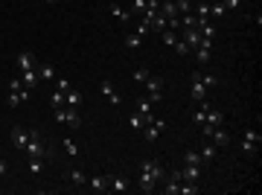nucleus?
Wrapping results in <instances>:
<instances>
[{
	"mask_svg": "<svg viewBox=\"0 0 262 195\" xmlns=\"http://www.w3.org/2000/svg\"><path fill=\"white\" fill-rule=\"evenodd\" d=\"M79 105H82V93L70 88V91L64 93V108H79Z\"/></svg>",
	"mask_w": 262,
	"mask_h": 195,
	"instance_id": "5701e85b",
	"label": "nucleus"
},
{
	"mask_svg": "<svg viewBox=\"0 0 262 195\" xmlns=\"http://www.w3.org/2000/svg\"><path fill=\"white\" fill-rule=\"evenodd\" d=\"M24 151L29 158H41V161H44V158H53V154H50V146L41 140V134H38L35 128H29V143H26Z\"/></svg>",
	"mask_w": 262,
	"mask_h": 195,
	"instance_id": "f03ea898",
	"label": "nucleus"
},
{
	"mask_svg": "<svg viewBox=\"0 0 262 195\" xmlns=\"http://www.w3.org/2000/svg\"><path fill=\"white\" fill-rule=\"evenodd\" d=\"M53 116L56 123L70 128H82V116H79V108H53Z\"/></svg>",
	"mask_w": 262,
	"mask_h": 195,
	"instance_id": "7ed1b4c3",
	"label": "nucleus"
},
{
	"mask_svg": "<svg viewBox=\"0 0 262 195\" xmlns=\"http://www.w3.org/2000/svg\"><path fill=\"white\" fill-rule=\"evenodd\" d=\"M50 102H53V108H64V93L56 91L53 96H50Z\"/></svg>",
	"mask_w": 262,
	"mask_h": 195,
	"instance_id": "a19ab883",
	"label": "nucleus"
},
{
	"mask_svg": "<svg viewBox=\"0 0 262 195\" xmlns=\"http://www.w3.org/2000/svg\"><path fill=\"white\" fill-rule=\"evenodd\" d=\"M152 108H155V102H152L149 96H137V114L143 116V120L152 116Z\"/></svg>",
	"mask_w": 262,
	"mask_h": 195,
	"instance_id": "aec40b11",
	"label": "nucleus"
},
{
	"mask_svg": "<svg viewBox=\"0 0 262 195\" xmlns=\"http://www.w3.org/2000/svg\"><path fill=\"white\" fill-rule=\"evenodd\" d=\"M59 3H61V0H59Z\"/></svg>",
	"mask_w": 262,
	"mask_h": 195,
	"instance_id": "8fccbe9b",
	"label": "nucleus"
},
{
	"mask_svg": "<svg viewBox=\"0 0 262 195\" xmlns=\"http://www.w3.org/2000/svg\"><path fill=\"white\" fill-rule=\"evenodd\" d=\"M163 128H166L163 116H155V114H152L149 120H146V126H143V137L149 140V143H155V140L163 134Z\"/></svg>",
	"mask_w": 262,
	"mask_h": 195,
	"instance_id": "39448f33",
	"label": "nucleus"
},
{
	"mask_svg": "<svg viewBox=\"0 0 262 195\" xmlns=\"http://www.w3.org/2000/svg\"><path fill=\"white\" fill-rule=\"evenodd\" d=\"M111 15H114L119 23H128L131 21V9H122V6H117V3H111Z\"/></svg>",
	"mask_w": 262,
	"mask_h": 195,
	"instance_id": "393cba45",
	"label": "nucleus"
},
{
	"mask_svg": "<svg viewBox=\"0 0 262 195\" xmlns=\"http://www.w3.org/2000/svg\"><path fill=\"white\" fill-rule=\"evenodd\" d=\"M26 99H29V93H26L24 82L12 79V82H9V96H6V105H9V108H18V105L26 102Z\"/></svg>",
	"mask_w": 262,
	"mask_h": 195,
	"instance_id": "20e7f679",
	"label": "nucleus"
},
{
	"mask_svg": "<svg viewBox=\"0 0 262 195\" xmlns=\"http://www.w3.org/2000/svg\"><path fill=\"white\" fill-rule=\"evenodd\" d=\"M195 192H198V184H187V181H181L178 195H195Z\"/></svg>",
	"mask_w": 262,
	"mask_h": 195,
	"instance_id": "e433bc0d",
	"label": "nucleus"
},
{
	"mask_svg": "<svg viewBox=\"0 0 262 195\" xmlns=\"http://www.w3.org/2000/svg\"><path fill=\"white\" fill-rule=\"evenodd\" d=\"M88 184H91L94 192H105V189H108V178H105V175H96V178H91Z\"/></svg>",
	"mask_w": 262,
	"mask_h": 195,
	"instance_id": "bb28decb",
	"label": "nucleus"
},
{
	"mask_svg": "<svg viewBox=\"0 0 262 195\" xmlns=\"http://www.w3.org/2000/svg\"><path fill=\"white\" fill-rule=\"evenodd\" d=\"M184 44H187V50H195V47L201 44V32L198 29H184Z\"/></svg>",
	"mask_w": 262,
	"mask_h": 195,
	"instance_id": "6ab92c4d",
	"label": "nucleus"
},
{
	"mask_svg": "<svg viewBox=\"0 0 262 195\" xmlns=\"http://www.w3.org/2000/svg\"><path fill=\"white\" fill-rule=\"evenodd\" d=\"M190 96H192V99H195V102H201V99H207V96H210V88H207V85H204L201 73H192Z\"/></svg>",
	"mask_w": 262,
	"mask_h": 195,
	"instance_id": "423d86ee",
	"label": "nucleus"
},
{
	"mask_svg": "<svg viewBox=\"0 0 262 195\" xmlns=\"http://www.w3.org/2000/svg\"><path fill=\"white\" fill-rule=\"evenodd\" d=\"M56 91L67 93V91H70V79H64V76H59V79H56Z\"/></svg>",
	"mask_w": 262,
	"mask_h": 195,
	"instance_id": "79ce46f5",
	"label": "nucleus"
},
{
	"mask_svg": "<svg viewBox=\"0 0 262 195\" xmlns=\"http://www.w3.org/2000/svg\"><path fill=\"white\" fill-rule=\"evenodd\" d=\"M108 189H114V192H128V181L125 178H108Z\"/></svg>",
	"mask_w": 262,
	"mask_h": 195,
	"instance_id": "b1692460",
	"label": "nucleus"
},
{
	"mask_svg": "<svg viewBox=\"0 0 262 195\" xmlns=\"http://www.w3.org/2000/svg\"><path fill=\"white\" fill-rule=\"evenodd\" d=\"M178 189H181V172L175 169V172H169L166 186H163V192H166V195H178Z\"/></svg>",
	"mask_w": 262,
	"mask_h": 195,
	"instance_id": "2eb2a0df",
	"label": "nucleus"
},
{
	"mask_svg": "<svg viewBox=\"0 0 262 195\" xmlns=\"http://www.w3.org/2000/svg\"><path fill=\"white\" fill-rule=\"evenodd\" d=\"M137 32H140V35H149V23L140 21V23H137Z\"/></svg>",
	"mask_w": 262,
	"mask_h": 195,
	"instance_id": "a18cd8bd",
	"label": "nucleus"
},
{
	"mask_svg": "<svg viewBox=\"0 0 262 195\" xmlns=\"http://www.w3.org/2000/svg\"><path fill=\"white\" fill-rule=\"evenodd\" d=\"M128 126L134 128V131H143L146 120H143V116H140V114H131V116H128Z\"/></svg>",
	"mask_w": 262,
	"mask_h": 195,
	"instance_id": "f704fd0d",
	"label": "nucleus"
},
{
	"mask_svg": "<svg viewBox=\"0 0 262 195\" xmlns=\"http://www.w3.org/2000/svg\"><path fill=\"white\" fill-rule=\"evenodd\" d=\"M192 53H195V58H198V64H210V53H213V41H210V38H201V44L195 47V50H192Z\"/></svg>",
	"mask_w": 262,
	"mask_h": 195,
	"instance_id": "1a4fd4ad",
	"label": "nucleus"
},
{
	"mask_svg": "<svg viewBox=\"0 0 262 195\" xmlns=\"http://www.w3.org/2000/svg\"><path fill=\"white\" fill-rule=\"evenodd\" d=\"M204 3H215V0H204Z\"/></svg>",
	"mask_w": 262,
	"mask_h": 195,
	"instance_id": "de8ad7c7",
	"label": "nucleus"
},
{
	"mask_svg": "<svg viewBox=\"0 0 262 195\" xmlns=\"http://www.w3.org/2000/svg\"><path fill=\"white\" fill-rule=\"evenodd\" d=\"M207 140H213L215 146L222 149V146H227V143H230V134H227V128L215 126V128H213V134H210V137H207Z\"/></svg>",
	"mask_w": 262,
	"mask_h": 195,
	"instance_id": "a211bd4d",
	"label": "nucleus"
},
{
	"mask_svg": "<svg viewBox=\"0 0 262 195\" xmlns=\"http://www.w3.org/2000/svg\"><path fill=\"white\" fill-rule=\"evenodd\" d=\"M38 76H41V82L56 79V67L53 64H38Z\"/></svg>",
	"mask_w": 262,
	"mask_h": 195,
	"instance_id": "cd10ccee",
	"label": "nucleus"
},
{
	"mask_svg": "<svg viewBox=\"0 0 262 195\" xmlns=\"http://www.w3.org/2000/svg\"><path fill=\"white\" fill-rule=\"evenodd\" d=\"M181 172V181H187V184H198L201 181V166H190V163H184V169Z\"/></svg>",
	"mask_w": 262,
	"mask_h": 195,
	"instance_id": "9b49d317",
	"label": "nucleus"
},
{
	"mask_svg": "<svg viewBox=\"0 0 262 195\" xmlns=\"http://www.w3.org/2000/svg\"><path fill=\"white\" fill-rule=\"evenodd\" d=\"M149 76H152V73H149L146 67H137V70H134V76H131V79H134V82H146Z\"/></svg>",
	"mask_w": 262,
	"mask_h": 195,
	"instance_id": "ea45409f",
	"label": "nucleus"
},
{
	"mask_svg": "<svg viewBox=\"0 0 262 195\" xmlns=\"http://www.w3.org/2000/svg\"><path fill=\"white\" fill-rule=\"evenodd\" d=\"M198 32H201V38H210V41H213V38H215V26L207 21V23H201V26H198Z\"/></svg>",
	"mask_w": 262,
	"mask_h": 195,
	"instance_id": "473e14b6",
	"label": "nucleus"
},
{
	"mask_svg": "<svg viewBox=\"0 0 262 195\" xmlns=\"http://www.w3.org/2000/svg\"><path fill=\"white\" fill-rule=\"evenodd\" d=\"M175 53H178V56H187L190 50H187V44H184V41H178V44H175Z\"/></svg>",
	"mask_w": 262,
	"mask_h": 195,
	"instance_id": "37998d69",
	"label": "nucleus"
},
{
	"mask_svg": "<svg viewBox=\"0 0 262 195\" xmlns=\"http://www.w3.org/2000/svg\"><path fill=\"white\" fill-rule=\"evenodd\" d=\"M146 12V0H131V15H143Z\"/></svg>",
	"mask_w": 262,
	"mask_h": 195,
	"instance_id": "4c0bfd02",
	"label": "nucleus"
},
{
	"mask_svg": "<svg viewBox=\"0 0 262 195\" xmlns=\"http://www.w3.org/2000/svg\"><path fill=\"white\" fill-rule=\"evenodd\" d=\"M18 67L21 70H35L38 67V61L32 53H18Z\"/></svg>",
	"mask_w": 262,
	"mask_h": 195,
	"instance_id": "412c9836",
	"label": "nucleus"
},
{
	"mask_svg": "<svg viewBox=\"0 0 262 195\" xmlns=\"http://www.w3.org/2000/svg\"><path fill=\"white\" fill-rule=\"evenodd\" d=\"M160 38H163V44H166V47H175V44H178V35H175V29H163V32H160Z\"/></svg>",
	"mask_w": 262,
	"mask_h": 195,
	"instance_id": "7c9ffc66",
	"label": "nucleus"
},
{
	"mask_svg": "<svg viewBox=\"0 0 262 195\" xmlns=\"http://www.w3.org/2000/svg\"><path fill=\"white\" fill-rule=\"evenodd\" d=\"M21 82H24V88H26V91H35V88H38V82H41V76H38V67H35V70H24Z\"/></svg>",
	"mask_w": 262,
	"mask_h": 195,
	"instance_id": "f3484780",
	"label": "nucleus"
},
{
	"mask_svg": "<svg viewBox=\"0 0 262 195\" xmlns=\"http://www.w3.org/2000/svg\"><path fill=\"white\" fill-rule=\"evenodd\" d=\"M26 169H29V175H32V178H38V175H41V169H44V161H41V158H29Z\"/></svg>",
	"mask_w": 262,
	"mask_h": 195,
	"instance_id": "c85d7f7f",
	"label": "nucleus"
},
{
	"mask_svg": "<svg viewBox=\"0 0 262 195\" xmlns=\"http://www.w3.org/2000/svg\"><path fill=\"white\" fill-rule=\"evenodd\" d=\"M225 123V114L219 111V108H210V114H207V126H222Z\"/></svg>",
	"mask_w": 262,
	"mask_h": 195,
	"instance_id": "c756f323",
	"label": "nucleus"
},
{
	"mask_svg": "<svg viewBox=\"0 0 262 195\" xmlns=\"http://www.w3.org/2000/svg\"><path fill=\"white\" fill-rule=\"evenodd\" d=\"M184 163H190V166H204V161H201V154H198V151H187V154H184Z\"/></svg>",
	"mask_w": 262,
	"mask_h": 195,
	"instance_id": "2f4dec72",
	"label": "nucleus"
},
{
	"mask_svg": "<svg viewBox=\"0 0 262 195\" xmlns=\"http://www.w3.org/2000/svg\"><path fill=\"white\" fill-rule=\"evenodd\" d=\"M6 172H9V163H3V161H0V178H3Z\"/></svg>",
	"mask_w": 262,
	"mask_h": 195,
	"instance_id": "49530a36",
	"label": "nucleus"
},
{
	"mask_svg": "<svg viewBox=\"0 0 262 195\" xmlns=\"http://www.w3.org/2000/svg\"><path fill=\"white\" fill-rule=\"evenodd\" d=\"M61 146H64V151H67L70 158H79V146H76V143H73L70 137H67V140H61Z\"/></svg>",
	"mask_w": 262,
	"mask_h": 195,
	"instance_id": "72a5a7b5",
	"label": "nucleus"
},
{
	"mask_svg": "<svg viewBox=\"0 0 262 195\" xmlns=\"http://www.w3.org/2000/svg\"><path fill=\"white\" fill-rule=\"evenodd\" d=\"M198 154H201V161H204V163H213V161H215V154H219V146H215L213 140H207L201 149H198Z\"/></svg>",
	"mask_w": 262,
	"mask_h": 195,
	"instance_id": "4468645a",
	"label": "nucleus"
},
{
	"mask_svg": "<svg viewBox=\"0 0 262 195\" xmlns=\"http://www.w3.org/2000/svg\"><path fill=\"white\" fill-rule=\"evenodd\" d=\"M146 23H149V32H155V35H160L163 29H169V21L163 18V15H160V12H157L152 21H146Z\"/></svg>",
	"mask_w": 262,
	"mask_h": 195,
	"instance_id": "dca6fc26",
	"label": "nucleus"
},
{
	"mask_svg": "<svg viewBox=\"0 0 262 195\" xmlns=\"http://www.w3.org/2000/svg\"><path fill=\"white\" fill-rule=\"evenodd\" d=\"M259 131H253V128H248L245 131V137H242V151L248 154V158H253L256 154V149H259Z\"/></svg>",
	"mask_w": 262,
	"mask_h": 195,
	"instance_id": "6e6552de",
	"label": "nucleus"
},
{
	"mask_svg": "<svg viewBox=\"0 0 262 195\" xmlns=\"http://www.w3.org/2000/svg\"><path fill=\"white\" fill-rule=\"evenodd\" d=\"M204 23H207V21H204ZM198 26H201V21H198V18H195L192 12L181 15V29H198Z\"/></svg>",
	"mask_w": 262,
	"mask_h": 195,
	"instance_id": "4be33fe9",
	"label": "nucleus"
},
{
	"mask_svg": "<svg viewBox=\"0 0 262 195\" xmlns=\"http://www.w3.org/2000/svg\"><path fill=\"white\" fill-rule=\"evenodd\" d=\"M140 41H143V35H140V32H131L128 38H125V47H128V50H137Z\"/></svg>",
	"mask_w": 262,
	"mask_h": 195,
	"instance_id": "c9c22d12",
	"label": "nucleus"
},
{
	"mask_svg": "<svg viewBox=\"0 0 262 195\" xmlns=\"http://www.w3.org/2000/svg\"><path fill=\"white\" fill-rule=\"evenodd\" d=\"M239 3H242V0H222V6H225V9H236Z\"/></svg>",
	"mask_w": 262,
	"mask_h": 195,
	"instance_id": "c03bdc74",
	"label": "nucleus"
},
{
	"mask_svg": "<svg viewBox=\"0 0 262 195\" xmlns=\"http://www.w3.org/2000/svg\"><path fill=\"white\" fill-rule=\"evenodd\" d=\"M172 3H178V0H172Z\"/></svg>",
	"mask_w": 262,
	"mask_h": 195,
	"instance_id": "09e8293b",
	"label": "nucleus"
},
{
	"mask_svg": "<svg viewBox=\"0 0 262 195\" xmlns=\"http://www.w3.org/2000/svg\"><path fill=\"white\" fill-rule=\"evenodd\" d=\"M157 181H163V163L160 161H140V189L155 192Z\"/></svg>",
	"mask_w": 262,
	"mask_h": 195,
	"instance_id": "f257e3e1",
	"label": "nucleus"
},
{
	"mask_svg": "<svg viewBox=\"0 0 262 195\" xmlns=\"http://www.w3.org/2000/svg\"><path fill=\"white\" fill-rule=\"evenodd\" d=\"M143 85H146V96H149L152 102H160V99H163V79H157V76H149Z\"/></svg>",
	"mask_w": 262,
	"mask_h": 195,
	"instance_id": "0eeeda50",
	"label": "nucleus"
},
{
	"mask_svg": "<svg viewBox=\"0 0 262 195\" xmlns=\"http://www.w3.org/2000/svg\"><path fill=\"white\" fill-rule=\"evenodd\" d=\"M99 91H102V96H105L108 102L114 105V108H117V105L122 102V96H119V93H117V88H114V85H111V82H108V79L102 82V85H99Z\"/></svg>",
	"mask_w": 262,
	"mask_h": 195,
	"instance_id": "f8f14e48",
	"label": "nucleus"
},
{
	"mask_svg": "<svg viewBox=\"0 0 262 195\" xmlns=\"http://www.w3.org/2000/svg\"><path fill=\"white\" fill-rule=\"evenodd\" d=\"M67 181L76 184V186H84V184H88V175H84L82 169H70V172H67Z\"/></svg>",
	"mask_w": 262,
	"mask_h": 195,
	"instance_id": "a878e982",
	"label": "nucleus"
},
{
	"mask_svg": "<svg viewBox=\"0 0 262 195\" xmlns=\"http://www.w3.org/2000/svg\"><path fill=\"white\" fill-rule=\"evenodd\" d=\"M225 6H222V0H219V3H210V15H213V18H222V15H225Z\"/></svg>",
	"mask_w": 262,
	"mask_h": 195,
	"instance_id": "58836bf2",
	"label": "nucleus"
},
{
	"mask_svg": "<svg viewBox=\"0 0 262 195\" xmlns=\"http://www.w3.org/2000/svg\"><path fill=\"white\" fill-rule=\"evenodd\" d=\"M9 140H12V146H15L18 151H24L26 143H29V131H26V128H21V126H15L12 134H9Z\"/></svg>",
	"mask_w": 262,
	"mask_h": 195,
	"instance_id": "9d476101",
	"label": "nucleus"
},
{
	"mask_svg": "<svg viewBox=\"0 0 262 195\" xmlns=\"http://www.w3.org/2000/svg\"><path fill=\"white\" fill-rule=\"evenodd\" d=\"M207 114H210V102H207V99H201V102H198V108H195V111H192V123H195V126H201V123H207Z\"/></svg>",
	"mask_w": 262,
	"mask_h": 195,
	"instance_id": "ddd939ff",
	"label": "nucleus"
}]
</instances>
